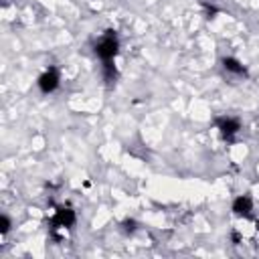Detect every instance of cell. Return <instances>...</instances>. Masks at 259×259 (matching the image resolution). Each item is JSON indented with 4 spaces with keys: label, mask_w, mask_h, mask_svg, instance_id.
<instances>
[{
    "label": "cell",
    "mask_w": 259,
    "mask_h": 259,
    "mask_svg": "<svg viewBox=\"0 0 259 259\" xmlns=\"http://www.w3.org/2000/svg\"><path fill=\"white\" fill-rule=\"evenodd\" d=\"M223 63H225V69H227V71H233V73H239V75L245 73V69H243L235 59H225Z\"/></svg>",
    "instance_id": "6"
},
{
    "label": "cell",
    "mask_w": 259,
    "mask_h": 259,
    "mask_svg": "<svg viewBox=\"0 0 259 259\" xmlns=\"http://www.w3.org/2000/svg\"><path fill=\"white\" fill-rule=\"evenodd\" d=\"M10 227H8V219L6 217H2V233H6Z\"/></svg>",
    "instance_id": "7"
},
{
    "label": "cell",
    "mask_w": 259,
    "mask_h": 259,
    "mask_svg": "<svg viewBox=\"0 0 259 259\" xmlns=\"http://www.w3.org/2000/svg\"><path fill=\"white\" fill-rule=\"evenodd\" d=\"M75 225V212L69 206H59L51 214V233L57 235H67V231Z\"/></svg>",
    "instance_id": "1"
},
{
    "label": "cell",
    "mask_w": 259,
    "mask_h": 259,
    "mask_svg": "<svg viewBox=\"0 0 259 259\" xmlns=\"http://www.w3.org/2000/svg\"><path fill=\"white\" fill-rule=\"evenodd\" d=\"M57 85H59V73H57L55 69H49V71H45V73L38 77V87H40L45 93L55 91Z\"/></svg>",
    "instance_id": "3"
},
{
    "label": "cell",
    "mask_w": 259,
    "mask_h": 259,
    "mask_svg": "<svg viewBox=\"0 0 259 259\" xmlns=\"http://www.w3.org/2000/svg\"><path fill=\"white\" fill-rule=\"evenodd\" d=\"M117 47H119L117 36H115L113 32H105V34H101L99 40L95 42V53H97V57H101L103 61H111V59L115 57V53H117Z\"/></svg>",
    "instance_id": "2"
},
{
    "label": "cell",
    "mask_w": 259,
    "mask_h": 259,
    "mask_svg": "<svg viewBox=\"0 0 259 259\" xmlns=\"http://www.w3.org/2000/svg\"><path fill=\"white\" fill-rule=\"evenodd\" d=\"M233 210H235L239 217H243V219H249V214H251V210H253L251 198H247V196H239V198L233 202Z\"/></svg>",
    "instance_id": "4"
},
{
    "label": "cell",
    "mask_w": 259,
    "mask_h": 259,
    "mask_svg": "<svg viewBox=\"0 0 259 259\" xmlns=\"http://www.w3.org/2000/svg\"><path fill=\"white\" fill-rule=\"evenodd\" d=\"M219 130H221V134H223L225 138H233V136L239 132V121L233 119V117H223V119L219 121Z\"/></svg>",
    "instance_id": "5"
}]
</instances>
